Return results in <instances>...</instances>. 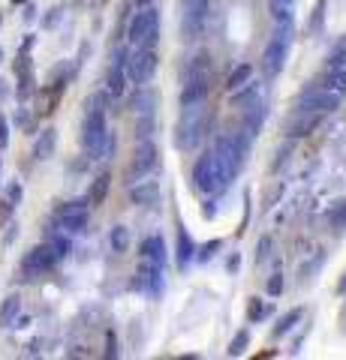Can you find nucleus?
Wrapping results in <instances>:
<instances>
[{"label": "nucleus", "mask_w": 346, "mask_h": 360, "mask_svg": "<svg viewBox=\"0 0 346 360\" xmlns=\"http://www.w3.org/2000/svg\"><path fill=\"white\" fill-rule=\"evenodd\" d=\"M109 123H106V96L94 94L85 103V120H82V148L91 160H103V141H106Z\"/></svg>", "instance_id": "obj_1"}, {"label": "nucleus", "mask_w": 346, "mask_h": 360, "mask_svg": "<svg viewBox=\"0 0 346 360\" xmlns=\"http://www.w3.org/2000/svg\"><path fill=\"white\" fill-rule=\"evenodd\" d=\"M214 63H211V54L208 51H199L193 60L187 63V72H184V87H181V96L178 103L181 105H193V103H205L208 94H211V82H214Z\"/></svg>", "instance_id": "obj_2"}, {"label": "nucleus", "mask_w": 346, "mask_h": 360, "mask_svg": "<svg viewBox=\"0 0 346 360\" xmlns=\"http://www.w3.org/2000/svg\"><path fill=\"white\" fill-rule=\"evenodd\" d=\"M205 127H208V99L205 103L181 105V117L175 123V148L196 150L205 139Z\"/></svg>", "instance_id": "obj_3"}, {"label": "nucleus", "mask_w": 346, "mask_h": 360, "mask_svg": "<svg viewBox=\"0 0 346 360\" xmlns=\"http://www.w3.org/2000/svg\"><path fill=\"white\" fill-rule=\"evenodd\" d=\"M247 153H250V135L247 132H220L217 141H214V156L217 162L223 165V172H226L229 184L241 174L244 162H247Z\"/></svg>", "instance_id": "obj_4"}, {"label": "nucleus", "mask_w": 346, "mask_h": 360, "mask_svg": "<svg viewBox=\"0 0 346 360\" xmlns=\"http://www.w3.org/2000/svg\"><path fill=\"white\" fill-rule=\"evenodd\" d=\"M274 33H271V39H268L265 45V51H262V70L268 78H274V75H280L283 72V66L289 60V51H292V42H295V21L289 18V21H274Z\"/></svg>", "instance_id": "obj_5"}, {"label": "nucleus", "mask_w": 346, "mask_h": 360, "mask_svg": "<svg viewBox=\"0 0 346 360\" xmlns=\"http://www.w3.org/2000/svg\"><path fill=\"white\" fill-rule=\"evenodd\" d=\"M193 186L202 195H220L223 189L229 186V177H226V172H223V165L217 162L214 150H208L205 156H199L196 160V165H193Z\"/></svg>", "instance_id": "obj_6"}, {"label": "nucleus", "mask_w": 346, "mask_h": 360, "mask_svg": "<svg viewBox=\"0 0 346 360\" xmlns=\"http://www.w3.org/2000/svg\"><path fill=\"white\" fill-rule=\"evenodd\" d=\"M127 39L130 45L139 49H154L160 42V13L154 6H142L139 13H132L130 27H127Z\"/></svg>", "instance_id": "obj_7"}, {"label": "nucleus", "mask_w": 346, "mask_h": 360, "mask_svg": "<svg viewBox=\"0 0 346 360\" xmlns=\"http://www.w3.org/2000/svg\"><path fill=\"white\" fill-rule=\"evenodd\" d=\"M343 103V96L338 90H331L328 84H310L304 87L301 94L295 96L292 108L298 111H316V115H331V111H338Z\"/></svg>", "instance_id": "obj_8"}, {"label": "nucleus", "mask_w": 346, "mask_h": 360, "mask_svg": "<svg viewBox=\"0 0 346 360\" xmlns=\"http://www.w3.org/2000/svg\"><path fill=\"white\" fill-rule=\"evenodd\" d=\"M157 51L154 49H139V45H130L124 54V70H127V82L132 84H148L154 75H157Z\"/></svg>", "instance_id": "obj_9"}, {"label": "nucleus", "mask_w": 346, "mask_h": 360, "mask_svg": "<svg viewBox=\"0 0 346 360\" xmlns=\"http://www.w3.org/2000/svg\"><path fill=\"white\" fill-rule=\"evenodd\" d=\"M208 21V0H181V39L196 42Z\"/></svg>", "instance_id": "obj_10"}, {"label": "nucleus", "mask_w": 346, "mask_h": 360, "mask_svg": "<svg viewBox=\"0 0 346 360\" xmlns=\"http://www.w3.org/2000/svg\"><path fill=\"white\" fill-rule=\"evenodd\" d=\"M91 205L87 201H63V205L54 207V222L58 229L66 234H79L87 229V219H91Z\"/></svg>", "instance_id": "obj_11"}, {"label": "nucleus", "mask_w": 346, "mask_h": 360, "mask_svg": "<svg viewBox=\"0 0 346 360\" xmlns=\"http://www.w3.org/2000/svg\"><path fill=\"white\" fill-rule=\"evenodd\" d=\"M154 165H157V144L151 139H142L136 144V150H132V160H130V168H127V180H139L144 174L154 172Z\"/></svg>", "instance_id": "obj_12"}, {"label": "nucleus", "mask_w": 346, "mask_h": 360, "mask_svg": "<svg viewBox=\"0 0 346 360\" xmlns=\"http://www.w3.org/2000/svg\"><path fill=\"white\" fill-rule=\"evenodd\" d=\"M58 262H61V258L54 255L51 243H39V246H33L25 258H21V270H25L27 276H39V274H49V270Z\"/></svg>", "instance_id": "obj_13"}, {"label": "nucleus", "mask_w": 346, "mask_h": 360, "mask_svg": "<svg viewBox=\"0 0 346 360\" xmlns=\"http://www.w3.org/2000/svg\"><path fill=\"white\" fill-rule=\"evenodd\" d=\"M326 84L331 90H338L340 96H346V39L334 45V54L328 60V70H326Z\"/></svg>", "instance_id": "obj_14"}, {"label": "nucleus", "mask_w": 346, "mask_h": 360, "mask_svg": "<svg viewBox=\"0 0 346 360\" xmlns=\"http://www.w3.org/2000/svg\"><path fill=\"white\" fill-rule=\"evenodd\" d=\"M163 276H166V267L142 262L139 264V276H136V288H142L148 297H160L163 295Z\"/></svg>", "instance_id": "obj_15"}, {"label": "nucleus", "mask_w": 346, "mask_h": 360, "mask_svg": "<svg viewBox=\"0 0 346 360\" xmlns=\"http://www.w3.org/2000/svg\"><path fill=\"white\" fill-rule=\"evenodd\" d=\"M322 123V115H316V111H292V115H289V120H286V135L289 139H304V135H310L314 132L316 127Z\"/></svg>", "instance_id": "obj_16"}, {"label": "nucleus", "mask_w": 346, "mask_h": 360, "mask_svg": "<svg viewBox=\"0 0 346 360\" xmlns=\"http://www.w3.org/2000/svg\"><path fill=\"white\" fill-rule=\"evenodd\" d=\"M130 201L142 207H151L160 201V180H148V174L130 184Z\"/></svg>", "instance_id": "obj_17"}, {"label": "nucleus", "mask_w": 346, "mask_h": 360, "mask_svg": "<svg viewBox=\"0 0 346 360\" xmlns=\"http://www.w3.org/2000/svg\"><path fill=\"white\" fill-rule=\"evenodd\" d=\"M124 54H127V49H118L115 58H111V63H109V72H106V90H109L111 96H124V90H127Z\"/></svg>", "instance_id": "obj_18"}, {"label": "nucleus", "mask_w": 346, "mask_h": 360, "mask_svg": "<svg viewBox=\"0 0 346 360\" xmlns=\"http://www.w3.org/2000/svg\"><path fill=\"white\" fill-rule=\"evenodd\" d=\"M241 111H244V132H247L250 139H256V135L262 132V127H265V117H268V108L262 103V96L253 99V103H247Z\"/></svg>", "instance_id": "obj_19"}, {"label": "nucleus", "mask_w": 346, "mask_h": 360, "mask_svg": "<svg viewBox=\"0 0 346 360\" xmlns=\"http://www.w3.org/2000/svg\"><path fill=\"white\" fill-rule=\"evenodd\" d=\"M175 262H178V267H190L196 262V243H193V238H190V231L184 229H178V243H175Z\"/></svg>", "instance_id": "obj_20"}, {"label": "nucleus", "mask_w": 346, "mask_h": 360, "mask_svg": "<svg viewBox=\"0 0 346 360\" xmlns=\"http://www.w3.org/2000/svg\"><path fill=\"white\" fill-rule=\"evenodd\" d=\"M139 255H142V262H151V264L166 267V243H163L160 234H151V238H144L142 246H139Z\"/></svg>", "instance_id": "obj_21"}, {"label": "nucleus", "mask_w": 346, "mask_h": 360, "mask_svg": "<svg viewBox=\"0 0 346 360\" xmlns=\"http://www.w3.org/2000/svg\"><path fill=\"white\" fill-rule=\"evenodd\" d=\"M54 148H58V129L54 127H46L39 135H37V144H33V156H37L39 162H46L54 156Z\"/></svg>", "instance_id": "obj_22"}, {"label": "nucleus", "mask_w": 346, "mask_h": 360, "mask_svg": "<svg viewBox=\"0 0 346 360\" xmlns=\"http://www.w3.org/2000/svg\"><path fill=\"white\" fill-rule=\"evenodd\" d=\"M250 82H253V63H238L235 70L229 72V78H226V90H229V94H235V90L247 87Z\"/></svg>", "instance_id": "obj_23"}, {"label": "nucleus", "mask_w": 346, "mask_h": 360, "mask_svg": "<svg viewBox=\"0 0 346 360\" xmlns=\"http://www.w3.org/2000/svg\"><path fill=\"white\" fill-rule=\"evenodd\" d=\"M154 103H157V99H154L151 90H144V84H139L136 94H132V99H130V108L136 111V117L139 115H154Z\"/></svg>", "instance_id": "obj_24"}, {"label": "nucleus", "mask_w": 346, "mask_h": 360, "mask_svg": "<svg viewBox=\"0 0 346 360\" xmlns=\"http://www.w3.org/2000/svg\"><path fill=\"white\" fill-rule=\"evenodd\" d=\"M21 312V297L18 295H9L4 303H0V328H13L16 319Z\"/></svg>", "instance_id": "obj_25"}, {"label": "nucleus", "mask_w": 346, "mask_h": 360, "mask_svg": "<svg viewBox=\"0 0 346 360\" xmlns=\"http://www.w3.org/2000/svg\"><path fill=\"white\" fill-rule=\"evenodd\" d=\"M109 186H111V174H109V172L97 174V180L91 184V193H87V201H91V207L103 205V201H106V195H109Z\"/></svg>", "instance_id": "obj_26"}, {"label": "nucleus", "mask_w": 346, "mask_h": 360, "mask_svg": "<svg viewBox=\"0 0 346 360\" xmlns=\"http://www.w3.org/2000/svg\"><path fill=\"white\" fill-rule=\"evenodd\" d=\"M298 321H301V309L295 307V309H289V312L283 315V319H280V321H277V324H274V330H271V336H274V340H280V336H286L289 330H292V328H295V324H298Z\"/></svg>", "instance_id": "obj_27"}, {"label": "nucleus", "mask_w": 346, "mask_h": 360, "mask_svg": "<svg viewBox=\"0 0 346 360\" xmlns=\"http://www.w3.org/2000/svg\"><path fill=\"white\" fill-rule=\"evenodd\" d=\"M109 243H111V250H115L118 255L127 252L130 250V231H127V225H115L111 234H109Z\"/></svg>", "instance_id": "obj_28"}, {"label": "nucleus", "mask_w": 346, "mask_h": 360, "mask_svg": "<svg viewBox=\"0 0 346 360\" xmlns=\"http://www.w3.org/2000/svg\"><path fill=\"white\" fill-rule=\"evenodd\" d=\"M292 6H295V0H268V9H271L274 21H289L292 18Z\"/></svg>", "instance_id": "obj_29"}, {"label": "nucleus", "mask_w": 346, "mask_h": 360, "mask_svg": "<svg viewBox=\"0 0 346 360\" xmlns=\"http://www.w3.org/2000/svg\"><path fill=\"white\" fill-rule=\"evenodd\" d=\"M328 225L338 234H343L346 231V201H338L331 210H328Z\"/></svg>", "instance_id": "obj_30"}, {"label": "nucleus", "mask_w": 346, "mask_h": 360, "mask_svg": "<svg viewBox=\"0 0 346 360\" xmlns=\"http://www.w3.org/2000/svg\"><path fill=\"white\" fill-rule=\"evenodd\" d=\"M247 345H250V333H247V330H238L235 336H232L226 354H229V357H241L244 352H247Z\"/></svg>", "instance_id": "obj_31"}, {"label": "nucleus", "mask_w": 346, "mask_h": 360, "mask_svg": "<svg viewBox=\"0 0 346 360\" xmlns=\"http://www.w3.org/2000/svg\"><path fill=\"white\" fill-rule=\"evenodd\" d=\"M220 250H223V240H220V238L208 240V243H202V246H196V262H211V258H214Z\"/></svg>", "instance_id": "obj_32"}, {"label": "nucleus", "mask_w": 346, "mask_h": 360, "mask_svg": "<svg viewBox=\"0 0 346 360\" xmlns=\"http://www.w3.org/2000/svg\"><path fill=\"white\" fill-rule=\"evenodd\" d=\"M326 6H328V0H316V6H314V15H310V33H314V37H316V33L322 30V21H326Z\"/></svg>", "instance_id": "obj_33"}, {"label": "nucleus", "mask_w": 346, "mask_h": 360, "mask_svg": "<svg viewBox=\"0 0 346 360\" xmlns=\"http://www.w3.org/2000/svg\"><path fill=\"white\" fill-rule=\"evenodd\" d=\"M49 243H51V250H54V255H58V258H66L73 252V240L66 238V234H54Z\"/></svg>", "instance_id": "obj_34"}, {"label": "nucleus", "mask_w": 346, "mask_h": 360, "mask_svg": "<svg viewBox=\"0 0 346 360\" xmlns=\"http://www.w3.org/2000/svg\"><path fill=\"white\" fill-rule=\"evenodd\" d=\"M268 295H271V297H280L283 295V274H280V270H274V274L271 276H268Z\"/></svg>", "instance_id": "obj_35"}, {"label": "nucleus", "mask_w": 346, "mask_h": 360, "mask_svg": "<svg viewBox=\"0 0 346 360\" xmlns=\"http://www.w3.org/2000/svg\"><path fill=\"white\" fill-rule=\"evenodd\" d=\"M271 258V238H259V246H256V264H262V262H268Z\"/></svg>", "instance_id": "obj_36"}, {"label": "nucleus", "mask_w": 346, "mask_h": 360, "mask_svg": "<svg viewBox=\"0 0 346 360\" xmlns=\"http://www.w3.org/2000/svg\"><path fill=\"white\" fill-rule=\"evenodd\" d=\"M262 315H265V303H262L259 297H253L250 307H247V321H259Z\"/></svg>", "instance_id": "obj_37"}, {"label": "nucleus", "mask_w": 346, "mask_h": 360, "mask_svg": "<svg viewBox=\"0 0 346 360\" xmlns=\"http://www.w3.org/2000/svg\"><path fill=\"white\" fill-rule=\"evenodd\" d=\"M13 210H16V205H9V201H0V229H4V225L9 222Z\"/></svg>", "instance_id": "obj_38"}, {"label": "nucleus", "mask_w": 346, "mask_h": 360, "mask_svg": "<svg viewBox=\"0 0 346 360\" xmlns=\"http://www.w3.org/2000/svg\"><path fill=\"white\" fill-rule=\"evenodd\" d=\"M6 144H9V120L0 115V150H4Z\"/></svg>", "instance_id": "obj_39"}, {"label": "nucleus", "mask_w": 346, "mask_h": 360, "mask_svg": "<svg viewBox=\"0 0 346 360\" xmlns=\"http://www.w3.org/2000/svg\"><path fill=\"white\" fill-rule=\"evenodd\" d=\"M6 201H9V205H18V201H21V184H9Z\"/></svg>", "instance_id": "obj_40"}, {"label": "nucleus", "mask_w": 346, "mask_h": 360, "mask_svg": "<svg viewBox=\"0 0 346 360\" xmlns=\"http://www.w3.org/2000/svg\"><path fill=\"white\" fill-rule=\"evenodd\" d=\"M106 357H118V340H115V333H106Z\"/></svg>", "instance_id": "obj_41"}, {"label": "nucleus", "mask_w": 346, "mask_h": 360, "mask_svg": "<svg viewBox=\"0 0 346 360\" xmlns=\"http://www.w3.org/2000/svg\"><path fill=\"white\" fill-rule=\"evenodd\" d=\"M202 217H205V219H214V217H217V207H214V205H205V207H202Z\"/></svg>", "instance_id": "obj_42"}, {"label": "nucleus", "mask_w": 346, "mask_h": 360, "mask_svg": "<svg viewBox=\"0 0 346 360\" xmlns=\"http://www.w3.org/2000/svg\"><path fill=\"white\" fill-rule=\"evenodd\" d=\"M226 267L232 270V274H235V270L241 267V255H232V258H229V264H226Z\"/></svg>", "instance_id": "obj_43"}, {"label": "nucleus", "mask_w": 346, "mask_h": 360, "mask_svg": "<svg viewBox=\"0 0 346 360\" xmlns=\"http://www.w3.org/2000/svg\"><path fill=\"white\" fill-rule=\"evenodd\" d=\"M338 295H346V274H343V279H340V285H338Z\"/></svg>", "instance_id": "obj_44"}, {"label": "nucleus", "mask_w": 346, "mask_h": 360, "mask_svg": "<svg viewBox=\"0 0 346 360\" xmlns=\"http://www.w3.org/2000/svg\"><path fill=\"white\" fill-rule=\"evenodd\" d=\"M4 84H6V82H0V96H4V94H6V87H4Z\"/></svg>", "instance_id": "obj_45"}, {"label": "nucleus", "mask_w": 346, "mask_h": 360, "mask_svg": "<svg viewBox=\"0 0 346 360\" xmlns=\"http://www.w3.org/2000/svg\"><path fill=\"white\" fill-rule=\"evenodd\" d=\"M0 60H4V49H0Z\"/></svg>", "instance_id": "obj_46"}, {"label": "nucleus", "mask_w": 346, "mask_h": 360, "mask_svg": "<svg viewBox=\"0 0 346 360\" xmlns=\"http://www.w3.org/2000/svg\"><path fill=\"white\" fill-rule=\"evenodd\" d=\"M0 25H4V15H0Z\"/></svg>", "instance_id": "obj_47"}, {"label": "nucleus", "mask_w": 346, "mask_h": 360, "mask_svg": "<svg viewBox=\"0 0 346 360\" xmlns=\"http://www.w3.org/2000/svg\"><path fill=\"white\" fill-rule=\"evenodd\" d=\"M16 4H21V0H16Z\"/></svg>", "instance_id": "obj_48"}]
</instances>
